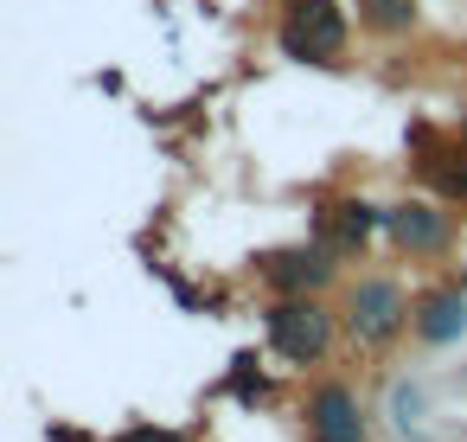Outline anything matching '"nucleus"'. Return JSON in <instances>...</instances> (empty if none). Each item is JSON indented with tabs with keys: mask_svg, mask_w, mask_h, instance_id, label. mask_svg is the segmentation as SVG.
<instances>
[{
	"mask_svg": "<svg viewBox=\"0 0 467 442\" xmlns=\"http://www.w3.org/2000/svg\"><path fill=\"white\" fill-rule=\"evenodd\" d=\"M263 333L288 365H320L333 353V308L320 295H275L263 308Z\"/></svg>",
	"mask_w": 467,
	"mask_h": 442,
	"instance_id": "1",
	"label": "nucleus"
},
{
	"mask_svg": "<svg viewBox=\"0 0 467 442\" xmlns=\"http://www.w3.org/2000/svg\"><path fill=\"white\" fill-rule=\"evenodd\" d=\"M410 295H403V282L397 276H358L352 289H346V333L365 346V353H384L403 327H410Z\"/></svg>",
	"mask_w": 467,
	"mask_h": 442,
	"instance_id": "2",
	"label": "nucleus"
},
{
	"mask_svg": "<svg viewBox=\"0 0 467 442\" xmlns=\"http://www.w3.org/2000/svg\"><path fill=\"white\" fill-rule=\"evenodd\" d=\"M282 52L295 65H339L346 52V14L339 0H295V7L282 14Z\"/></svg>",
	"mask_w": 467,
	"mask_h": 442,
	"instance_id": "3",
	"label": "nucleus"
},
{
	"mask_svg": "<svg viewBox=\"0 0 467 442\" xmlns=\"http://www.w3.org/2000/svg\"><path fill=\"white\" fill-rule=\"evenodd\" d=\"M256 276L275 289V295H320L333 276H339V257L314 237V244H282L269 257H256Z\"/></svg>",
	"mask_w": 467,
	"mask_h": 442,
	"instance_id": "4",
	"label": "nucleus"
},
{
	"mask_svg": "<svg viewBox=\"0 0 467 442\" xmlns=\"http://www.w3.org/2000/svg\"><path fill=\"white\" fill-rule=\"evenodd\" d=\"M384 237L403 257H441L454 244V212H441L435 199H397L384 205Z\"/></svg>",
	"mask_w": 467,
	"mask_h": 442,
	"instance_id": "5",
	"label": "nucleus"
},
{
	"mask_svg": "<svg viewBox=\"0 0 467 442\" xmlns=\"http://www.w3.org/2000/svg\"><path fill=\"white\" fill-rule=\"evenodd\" d=\"M301 423H307V442H365V404L339 378H327V384L307 391Z\"/></svg>",
	"mask_w": 467,
	"mask_h": 442,
	"instance_id": "6",
	"label": "nucleus"
},
{
	"mask_svg": "<svg viewBox=\"0 0 467 442\" xmlns=\"http://www.w3.org/2000/svg\"><path fill=\"white\" fill-rule=\"evenodd\" d=\"M410 333H416L422 346H454V340H467V289H461V282L422 289L416 308H410Z\"/></svg>",
	"mask_w": 467,
	"mask_h": 442,
	"instance_id": "7",
	"label": "nucleus"
},
{
	"mask_svg": "<svg viewBox=\"0 0 467 442\" xmlns=\"http://www.w3.org/2000/svg\"><path fill=\"white\" fill-rule=\"evenodd\" d=\"M384 231V212L378 205H365V199H327L320 205V244L333 250V257H365V244Z\"/></svg>",
	"mask_w": 467,
	"mask_h": 442,
	"instance_id": "8",
	"label": "nucleus"
},
{
	"mask_svg": "<svg viewBox=\"0 0 467 442\" xmlns=\"http://www.w3.org/2000/svg\"><path fill=\"white\" fill-rule=\"evenodd\" d=\"M358 26H371V33L397 39V33H410V26H416V0H358Z\"/></svg>",
	"mask_w": 467,
	"mask_h": 442,
	"instance_id": "9",
	"label": "nucleus"
},
{
	"mask_svg": "<svg viewBox=\"0 0 467 442\" xmlns=\"http://www.w3.org/2000/svg\"><path fill=\"white\" fill-rule=\"evenodd\" d=\"M422 410H429L422 384L397 378V384H390V423H397V436H416V429H422Z\"/></svg>",
	"mask_w": 467,
	"mask_h": 442,
	"instance_id": "10",
	"label": "nucleus"
},
{
	"mask_svg": "<svg viewBox=\"0 0 467 442\" xmlns=\"http://www.w3.org/2000/svg\"><path fill=\"white\" fill-rule=\"evenodd\" d=\"M231 391L244 397V404H263L269 397V384H263V372H256V359L244 353V359H231Z\"/></svg>",
	"mask_w": 467,
	"mask_h": 442,
	"instance_id": "11",
	"label": "nucleus"
},
{
	"mask_svg": "<svg viewBox=\"0 0 467 442\" xmlns=\"http://www.w3.org/2000/svg\"><path fill=\"white\" fill-rule=\"evenodd\" d=\"M116 442H186L180 429H167V423H129Z\"/></svg>",
	"mask_w": 467,
	"mask_h": 442,
	"instance_id": "12",
	"label": "nucleus"
},
{
	"mask_svg": "<svg viewBox=\"0 0 467 442\" xmlns=\"http://www.w3.org/2000/svg\"><path fill=\"white\" fill-rule=\"evenodd\" d=\"M461 129H467V103H461Z\"/></svg>",
	"mask_w": 467,
	"mask_h": 442,
	"instance_id": "13",
	"label": "nucleus"
},
{
	"mask_svg": "<svg viewBox=\"0 0 467 442\" xmlns=\"http://www.w3.org/2000/svg\"><path fill=\"white\" fill-rule=\"evenodd\" d=\"M461 289H467V269H461Z\"/></svg>",
	"mask_w": 467,
	"mask_h": 442,
	"instance_id": "14",
	"label": "nucleus"
}]
</instances>
